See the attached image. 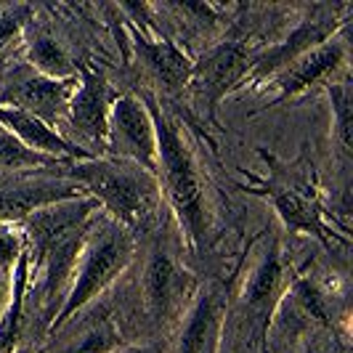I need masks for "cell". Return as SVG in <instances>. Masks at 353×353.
Listing matches in <instances>:
<instances>
[{"instance_id": "obj_1", "label": "cell", "mask_w": 353, "mask_h": 353, "mask_svg": "<svg viewBox=\"0 0 353 353\" xmlns=\"http://www.w3.org/2000/svg\"><path fill=\"white\" fill-rule=\"evenodd\" d=\"M67 176L93 196L101 208L112 212V218L125 226L136 229L143 226L159 202L162 183L154 173L143 170L125 159H83L72 162Z\"/></svg>"}, {"instance_id": "obj_2", "label": "cell", "mask_w": 353, "mask_h": 353, "mask_svg": "<svg viewBox=\"0 0 353 353\" xmlns=\"http://www.w3.org/2000/svg\"><path fill=\"white\" fill-rule=\"evenodd\" d=\"M143 104L149 106L154 128H157V173L162 170L165 176V192L170 196V205L189 242L199 248L205 236V205H202V181L196 173L194 157L186 141L181 139L178 125L159 112L154 96H146Z\"/></svg>"}, {"instance_id": "obj_3", "label": "cell", "mask_w": 353, "mask_h": 353, "mask_svg": "<svg viewBox=\"0 0 353 353\" xmlns=\"http://www.w3.org/2000/svg\"><path fill=\"white\" fill-rule=\"evenodd\" d=\"M133 234L114 223H104L96 234L85 236L83 252L77 258V268L67 290L64 305L59 308V314L53 316L51 330L56 332L59 327H64L77 311H83L90 301H96L109 284L123 274L128 263L133 261Z\"/></svg>"}, {"instance_id": "obj_4", "label": "cell", "mask_w": 353, "mask_h": 353, "mask_svg": "<svg viewBox=\"0 0 353 353\" xmlns=\"http://www.w3.org/2000/svg\"><path fill=\"white\" fill-rule=\"evenodd\" d=\"M109 152L157 176V128L149 106L136 96H120L112 101L109 114Z\"/></svg>"}, {"instance_id": "obj_5", "label": "cell", "mask_w": 353, "mask_h": 353, "mask_svg": "<svg viewBox=\"0 0 353 353\" xmlns=\"http://www.w3.org/2000/svg\"><path fill=\"white\" fill-rule=\"evenodd\" d=\"M252 59L242 46L236 43H223L218 48H212L208 56H202V61L194 64L189 85L194 90L196 101L205 106L210 114L221 104V99L234 90L252 70Z\"/></svg>"}, {"instance_id": "obj_6", "label": "cell", "mask_w": 353, "mask_h": 353, "mask_svg": "<svg viewBox=\"0 0 353 353\" xmlns=\"http://www.w3.org/2000/svg\"><path fill=\"white\" fill-rule=\"evenodd\" d=\"M265 194L271 196L282 223L295 234H314L324 245H335V229L324 221V210L316 192L301 178H276L268 183Z\"/></svg>"}, {"instance_id": "obj_7", "label": "cell", "mask_w": 353, "mask_h": 353, "mask_svg": "<svg viewBox=\"0 0 353 353\" xmlns=\"http://www.w3.org/2000/svg\"><path fill=\"white\" fill-rule=\"evenodd\" d=\"M80 196L83 189L72 178H21L0 186V223H24L35 212Z\"/></svg>"}, {"instance_id": "obj_8", "label": "cell", "mask_w": 353, "mask_h": 353, "mask_svg": "<svg viewBox=\"0 0 353 353\" xmlns=\"http://www.w3.org/2000/svg\"><path fill=\"white\" fill-rule=\"evenodd\" d=\"M109 114H112V101H109L104 77L96 72H85L80 85H74V93L67 106L72 128L85 141L109 149Z\"/></svg>"}, {"instance_id": "obj_9", "label": "cell", "mask_w": 353, "mask_h": 353, "mask_svg": "<svg viewBox=\"0 0 353 353\" xmlns=\"http://www.w3.org/2000/svg\"><path fill=\"white\" fill-rule=\"evenodd\" d=\"M337 27H340V21L335 17L305 19V21H301L290 35L284 37L279 46L268 48L263 56H255L250 74L252 77H274V74H279L295 59H301L303 53L314 51L319 46H324L327 40H332Z\"/></svg>"}, {"instance_id": "obj_10", "label": "cell", "mask_w": 353, "mask_h": 353, "mask_svg": "<svg viewBox=\"0 0 353 353\" xmlns=\"http://www.w3.org/2000/svg\"><path fill=\"white\" fill-rule=\"evenodd\" d=\"M0 130L11 133L14 139L35 149L40 154H51V157H61V159H90V154L85 149H77L72 141H67L61 133H56L51 125H46L43 120L32 117L30 112L24 109H17V106L0 104Z\"/></svg>"}, {"instance_id": "obj_11", "label": "cell", "mask_w": 353, "mask_h": 353, "mask_svg": "<svg viewBox=\"0 0 353 353\" xmlns=\"http://www.w3.org/2000/svg\"><path fill=\"white\" fill-rule=\"evenodd\" d=\"M343 61H345V46L337 43V40H327L324 46L303 53L301 59H295L290 67H284L279 74H274V83L279 88L276 101H287V99L303 93L305 88L327 80L332 72L343 67Z\"/></svg>"}, {"instance_id": "obj_12", "label": "cell", "mask_w": 353, "mask_h": 353, "mask_svg": "<svg viewBox=\"0 0 353 353\" xmlns=\"http://www.w3.org/2000/svg\"><path fill=\"white\" fill-rule=\"evenodd\" d=\"M72 93H74L72 80H51V77L35 74L30 80L17 83L11 90H6V104L24 109L32 117L51 125L61 112H67Z\"/></svg>"}, {"instance_id": "obj_13", "label": "cell", "mask_w": 353, "mask_h": 353, "mask_svg": "<svg viewBox=\"0 0 353 353\" xmlns=\"http://www.w3.org/2000/svg\"><path fill=\"white\" fill-rule=\"evenodd\" d=\"M139 51L146 59V64L157 74V80L168 90H181L189 85L194 61L183 51H178L176 43H170L168 37H146L139 35Z\"/></svg>"}, {"instance_id": "obj_14", "label": "cell", "mask_w": 353, "mask_h": 353, "mask_svg": "<svg viewBox=\"0 0 353 353\" xmlns=\"http://www.w3.org/2000/svg\"><path fill=\"white\" fill-rule=\"evenodd\" d=\"M143 292L157 316H165L178 303V295L183 292V274L168 252H152L143 271Z\"/></svg>"}, {"instance_id": "obj_15", "label": "cell", "mask_w": 353, "mask_h": 353, "mask_svg": "<svg viewBox=\"0 0 353 353\" xmlns=\"http://www.w3.org/2000/svg\"><path fill=\"white\" fill-rule=\"evenodd\" d=\"M282 292V258H279V250L276 245L263 252L261 263L255 265L252 276L245 284V305H248L250 314H258V316H268L274 303Z\"/></svg>"}, {"instance_id": "obj_16", "label": "cell", "mask_w": 353, "mask_h": 353, "mask_svg": "<svg viewBox=\"0 0 353 353\" xmlns=\"http://www.w3.org/2000/svg\"><path fill=\"white\" fill-rule=\"evenodd\" d=\"M30 268H32V258H30V250L24 245L17 265H14V295H11V305H8L6 316L0 321V353H11L19 343L21 314H24V295H27V284H30Z\"/></svg>"}, {"instance_id": "obj_17", "label": "cell", "mask_w": 353, "mask_h": 353, "mask_svg": "<svg viewBox=\"0 0 353 353\" xmlns=\"http://www.w3.org/2000/svg\"><path fill=\"white\" fill-rule=\"evenodd\" d=\"M215 324H218V301L212 292H208L196 301L194 311L186 319V327H183L181 343H178V353H205Z\"/></svg>"}, {"instance_id": "obj_18", "label": "cell", "mask_w": 353, "mask_h": 353, "mask_svg": "<svg viewBox=\"0 0 353 353\" xmlns=\"http://www.w3.org/2000/svg\"><path fill=\"white\" fill-rule=\"evenodd\" d=\"M72 159L40 154L24 146L11 133L0 130V170H35V168H70Z\"/></svg>"}, {"instance_id": "obj_19", "label": "cell", "mask_w": 353, "mask_h": 353, "mask_svg": "<svg viewBox=\"0 0 353 353\" xmlns=\"http://www.w3.org/2000/svg\"><path fill=\"white\" fill-rule=\"evenodd\" d=\"M30 61L37 74L51 77V80H74V64L67 51L51 40V37H37L30 46Z\"/></svg>"}, {"instance_id": "obj_20", "label": "cell", "mask_w": 353, "mask_h": 353, "mask_svg": "<svg viewBox=\"0 0 353 353\" xmlns=\"http://www.w3.org/2000/svg\"><path fill=\"white\" fill-rule=\"evenodd\" d=\"M330 96H332V112H335L337 136L343 146H351V88L345 83H335L330 85Z\"/></svg>"}, {"instance_id": "obj_21", "label": "cell", "mask_w": 353, "mask_h": 353, "mask_svg": "<svg viewBox=\"0 0 353 353\" xmlns=\"http://www.w3.org/2000/svg\"><path fill=\"white\" fill-rule=\"evenodd\" d=\"M24 250V234H19L14 226L0 223V268H14Z\"/></svg>"}, {"instance_id": "obj_22", "label": "cell", "mask_w": 353, "mask_h": 353, "mask_svg": "<svg viewBox=\"0 0 353 353\" xmlns=\"http://www.w3.org/2000/svg\"><path fill=\"white\" fill-rule=\"evenodd\" d=\"M19 30H21V11L0 8V46H6L11 37H17Z\"/></svg>"}, {"instance_id": "obj_23", "label": "cell", "mask_w": 353, "mask_h": 353, "mask_svg": "<svg viewBox=\"0 0 353 353\" xmlns=\"http://www.w3.org/2000/svg\"><path fill=\"white\" fill-rule=\"evenodd\" d=\"M14 295V268H0V321L6 316Z\"/></svg>"}, {"instance_id": "obj_24", "label": "cell", "mask_w": 353, "mask_h": 353, "mask_svg": "<svg viewBox=\"0 0 353 353\" xmlns=\"http://www.w3.org/2000/svg\"><path fill=\"white\" fill-rule=\"evenodd\" d=\"M120 353H154V351L146 348V345H130V348H123Z\"/></svg>"}]
</instances>
